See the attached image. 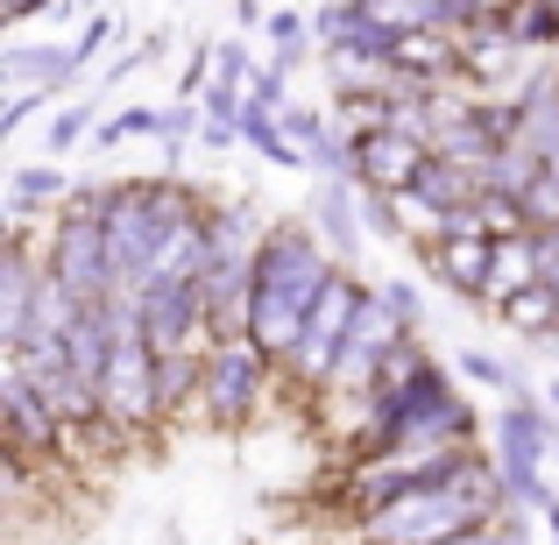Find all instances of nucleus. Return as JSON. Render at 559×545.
<instances>
[{"instance_id": "39448f33", "label": "nucleus", "mask_w": 559, "mask_h": 545, "mask_svg": "<svg viewBox=\"0 0 559 545\" xmlns=\"http://www.w3.org/2000/svg\"><path fill=\"white\" fill-rule=\"evenodd\" d=\"M135 319H142V341H150L156 355L191 347V333L205 327V284H199V276H164V284H142L135 291Z\"/></svg>"}, {"instance_id": "bb28decb", "label": "nucleus", "mask_w": 559, "mask_h": 545, "mask_svg": "<svg viewBox=\"0 0 559 545\" xmlns=\"http://www.w3.org/2000/svg\"><path fill=\"white\" fill-rule=\"evenodd\" d=\"M191 135H199V114H191V99H178V107H164V150L178 156Z\"/></svg>"}, {"instance_id": "b1692460", "label": "nucleus", "mask_w": 559, "mask_h": 545, "mask_svg": "<svg viewBox=\"0 0 559 545\" xmlns=\"http://www.w3.org/2000/svg\"><path fill=\"white\" fill-rule=\"evenodd\" d=\"M524 220H532V234L559 227V170H538V178L524 185Z\"/></svg>"}, {"instance_id": "4be33fe9", "label": "nucleus", "mask_w": 559, "mask_h": 545, "mask_svg": "<svg viewBox=\"0 0 559 545\" xmlns=\"http://www.w3.org/2000/svg\"><path fill=\"white\" fill-rule=\"evenodd\" d=\"M262 36H270V50H276V64H298L305 57V43H312V22H305V14H290V8H276L270 22H262Z\"/></svg>"}, {"instance_id": "c9c22d12", "label": "nucleus", "mask_w": 559, "mask_h": 545, "mask_svg": "<svg viewBox=\"0 0 559 545\" xmlns=\"http://www.w3.org/2000/svg\"><path fill=\"white\" fill-rule=\"evenodd\" d=\"M234 135H241V121H205V128H199V142H205V150H227Z\"/></svg>"}, {"instance_id": "412c9836", "label": "nucleus", "mask_w": 559, "mask_h": 545, "mask_svg": "<svg viewBox=\"0 0 559 545\" xmlns=\"http://www.w3.org/2000/svg\"><path fill=\"white\" fill-rule=\"evenodd\" d=\"M475 220H481V234H496V241H503V234H532V220H524V199H518V191H489V185H481Z\"/></svg>"}, {"instance_id": "e433bc0d", "label": "nucleus", "mask_w": 559, "mask_h": 545, "mask_svg": "<svg viewBox=\"0 0 559 545\" xmlns=\"http://www.w3.org/2000/svg\"><path fill=\"white\" fill-rule=\"evenodd\" d=\"M546 524H552V545H559V503H546Z\"/></svg>"}, {"instance_id": "473e14b6", "label": "nucleus", "mask_w": 559, "mask_h": 545, "mask_svg": "<svg viewBox=\"0 0 559 545\" xmlns=\"http://www.w3.org/2000/svg\"><path fill=\"white\" fill-rule=\"evenodd\" d=\"M284 79H290V71H284V64H270V71H255V79H248V99H262V107H284Z\"/></svg>"}, {"instance_id": "5701e85b", "label": "nucleus", "mask_w": 559, "mask_h": 545, "mask_svg": "<svg viewBox=\"0 0 559 545\" xmlns=\"http://www.w3.org/2000/svg\"><path fill=\"white\" fill-rule=\"evenodd\" d=\"M453 368H461V376H475V382H489V390L524 396V376H518V368H503L496 355H481V347H461V355H453Z\"/></svg>"}, {"instance_id": "4468645a", "label": "nucleus", "mask_w": 559, "mask_h": 545, "mask_svg": "<svg viewBox=\"0 0 559 545\" xmlns=\"http://www.w3.org/2000/svg\"><path fill=\"white\" fill-rule=\"evenodd\" d=\"M347 185H355V178H326V185H319L312 220H319V234L333 241V256L355 262V248H361V220H355V191H347Z\"/></svg>"}, {"instance_id": "0eeeda50", "label": "nucleus", "mask_w": 559, "mask_h": 545, "mask_svg": "<svg viewBox=\"0 0 559 545\" xmlns=\"http://www.w3.org/2000/svg\"><path fill=\"white\" fill-rule=\"evenodd\" d=\"M425 156H432V142L411 135V128H369V135H355V185L411 191L418 170H425Z\"/></svg>"}, {"instance_id": "f704fd0d", "label": "nucleus", "mask_w": 559, "mask_h": 545, "mask_svg": "<svg viewBox=\"0 0 559 545\" xmlns=\"http://www.w3.org/2000/svg\"><path fill=\"white\" fill-rule=\"evenodd\" d=\"M447 545H518V524H510V532H489V524H475V532H461V538H447Z\"/></svg>"}, {"instance_id": "1a4fd4ad", "label": "nucleus", "mask_w": 559, "mask_h": 545, "mask_svg": "<svg viewBox=\"0 0 559 545\" xmlns=\"http://www.w3.org/2000/svg\"><path fill=\"white\" fill-rule=\"evenodd\" d=\"M425 262H432V276H439L447 291H461V298H489L496 234H439V241L425 248Z\"/></svg>"}, {"instance_id": "f8f14e48", "label": "nucleus", "mask_w": 559, "mask_h": 545, "mask_svg": "<svg viewBox=\"0 0 559 545\" xmlns=\"http://www.w3.org/2000/svg\"><path fill=\"white\" fill-rule=\"evenodd\" d=\"M43 276L50 270H36V262L22 256V248H8L0 256V341H22L28 327H36V298H43Z\"/></svg>"}, {"instance_id": "f3484780", "label": "nucleus", "mask_w": 559, "mask_h": 545, "mask_svg": "<svg viewBox=\"0 0 559 545\" xmlns=\"http://www.w3.org/2000/svg\"><path fill=\"white\" fill-rule=\"evenodd\" d=\"M199 382H205V355H191V347L156 355V404H164V411L191 404V396H199Z\"/></svg>"}, {"instance_id": "c85d7f7f", "label": "nucleus", "mask_w": 559, "mask_h": 545, "mask_svg": "<svg viewBox=\"0 0 559 545\" xmlns=\"http://www.w3.org/2000/svg\"><path fill=\"white\" fill-rule=\"evenodd\" d=\"M85 128H93V107H64V114H50V150H71Z\"/></svg>"}, {"instance_id": "a211bd4d", "label": "nucleus", "mask_w": 559, "mask_h": 545, "mask_svg": "<svg viewBox=\"0 0 559 545\" xmlns=\"http://www.w3.org/2000/svg\"><path fill=\"white\" fill-rule=\"evenodd\" d=\"M0 71L22 85H64L79 71V50H0Z\"/></svg>"}, {"instance_id": "6ab92c4d", "label": "nucleus", "mask_w": 559, "mask_h": 545, "mask_svg": "<svg viewBox=\"0 0 559 545\" xmlns=\"http://www.w3.org/2000/svg\"><path fill=\"white\" fill-rule=\"evenodd\" d=\"M538 170H546V156H538L532 142H510V150H496L489 164H481V185H489V191H518V199H524V185H532Z\"/></svg>"}, {"instance_id": "423d86ee", "label": "nucleus", "mask_w": 559, "mask_h": 545, "mask_svg": "<svg viewBox=\"0 0 559 545\" xmlns=\"http://www.w3.org/2000/svg\"><path fill=\"white\" fill-rule=\"evenodd\" d=\"M262 368H270V355H262L255 341H219L213 355H205V382H199L205 411H213L219 425L248 418V404L262 396Z\"/></svg>"}, {"instance_id": "9d476101", "label": "nucleus", "mask_w": 559, "mask_h": 545, "mask_svg": "<svg viewBox=\"0 0 559 545\" xmlns=\"http://www.w3.org/2000/svg\"><path fill=\"white\" fill-rule=\"evenodd\" d=\"M404 319L390 312V298H361V319H355V333H347V355H341V368H333V376H347V382H369L361 376V368H382V355H390L396 341H404Z\"/></svg>"}, {"instance_id": "7ed1b4c3", "label": "nucleus", "mask_w": 559, "mask_h": 545, "mask_svg": "<svg viewBox=\"0 0 559 545\" xmlns=\"http://www.w3.org/2000/svg\"><path fill=\"white\" fill-rule=\"evenodd\" d=\"M361 298H369V291L347 270H333V284L319 291V305H312V327H305L298 355H290V368H298L305 382H333V368L347 355V333H355V319H361Z\"/></svg>"}, {"instance_id": "4c0bfd02", "label": "nucleus", "mask_w": 559, "mask_h": 545, "mask_svg": "<svg viewBox=\"0 0 559 545\" xmlns=\"http://www.w3.org/2000/svg\"><path fill=\"white\" fill-rule=\"evenodd\" d=\"M552 404H559V382H552Z\"/></svg>"}, {"instance_id": "6e6552de", "label": "nucleus", "mask_w": 559, "mask_h": 545, "mask_svg": "<svg viewBox=\"0 0 559 545\" xmlns=\"http://www.w3.org/2000/svg\"><path fill=\"white\" fill-rule=\"evenodd\" d=\"M0 411H8V447H22V453H43V447H57V433H64V418L50 411V396L28 382V368H14L8 362V376H0Z\"/></svg>"}, {"instance_id": "72a5a7b5", "label": "nucleus", "mask_w": 559, "mask_h": 545, "mask_svg": "<svg viewBox=\"0 0 559 545\" xmlns=\"http://www.w3.org/2000/svg\"><path fill=\"white\" fill-rule=\"evenodd\" d=\"M43 8L64 14V0H0V22H28V14H43Z\"/></svg>"}, {"instance_id": "2eb2a0df", "label": "nucleus", "mask_w": 559, "mask_h": 545, "mask_svg": "<svg viewBox=\"0 0 559 545\" xmlns=\"http://www.w3.org/2000/svg\"><path fill=\"white\" fill-rule=\"evenodd\" d=\"M538 284V234H503L496 241V276H489V298L503 305L510 291Z\"/></svg>"}, {"instance_id": "f257e3e1", "label": "nucleus", "mask_w": 559, "mask_h": 545, "mask_svg": "<svg viewBox=\"0 0 559 545\" xmlns=\"http://www.w3.org/2000/svg\"><path fill=\"white\" fill-rule=\"evenodd\" d=\"M333 284V256L312 241V227H270L255 241V276H248V319L241 333L262 347L270 362H290L312 327V305L319 291Z\"/></svg>"}, {"instance_id": "f03ea898", "label": "nucleus", "mask_w": 559, "mask_h": 545, "mask_svg": "<svg viewBox=\"0 0 559 545\" xmlns=\"http://www.w3.org/2000/svg\"><path fill=\"white\" fill-rule=\"evenodd\" d=\"M50 276L71 291V298L99 305L114 298V248H107V205H71L57 220V241H50Z\"/></svg>"}, {"instance_id": "c756f323", "label": "nucleus", "mask_w": 559, "mask_h": 545, "mask_svg": "<svg viewBox=\"0 0 559 545\" xmlns=\"http://www.w3.org/2000/svg\"><path fill=\"white\" fill-rule=\"evenodd\" d=\"M396 191H369V205H361V220H369V227L376 234H390V241H396V234H404V220H396Z\"/></svg>"}, {"instance_id": "dca6fc26", "label": "nucleus", "mask_w": 559, "mask_h": 545, "mask_svg": "<svg viewBox=\"0 0 559 545\" xmlns=\"http://www.w3.org/2000/svg\"><path fill=\"white\" fill-rule=\"evenodd\" d=\"M552 319H559V291L546 284V276H538V284H524V291H510V298H503V327L532 333V341H546V333H559Z\"/></svg>"}, {"instance_id": "9b49d317", "label": "nucleus", "mask_w": 559, "mask_h": 545, "mask_svg": "<svg viewBox=\"0 0 559 545\" xmlns=\"http://www.w3.org/2000/svg\"><path fill=\"white\" fill-rule=\"evenodd\" d=\"M390 71L396 79H418V85L453 79V71H461V36H453V28H432V22H411L404 43H396V57H390Z\"/></svg>"}, {"instance_id": "7c9ffc66", "label": "nucleus", "mask_w": 559, "mask_h": 545, "mask_svg": "<svg viewBox=\"0 0 559 545\" xmlns=\"http://www.w3.org/2000/svg\"><path fill=\"white\" fill-rule=\"evenodd\" d=\"M114 36H121V28H114V22H107V14H93V22H85V28H79V43H71V50H79V64H85V57H99V50H107V43H114Z\"/></svg>"}, {"instance_id": "aec40b11", "label": "nucleus", "mask_w": 559, "mask_h": 545, "mask_svg": "<svg viewBox=\"0 0 559 545\" xmlns=\"http://www.w3.org/2000/svg\"><path fill=\"white\" fill-rule=\"evenodd\" d=\"M50 199H71V185H64V170H57V164L14 170V185H8V205H14V213H36V205H50Z\"/></svg>"}, {"instance_id": "ddd939ff", "label": "nucleus", "mask_w": 559, "mask_h": 545, "mask_svg": "<svg viewBox=\"0 0 559 545\" xmlns=\"http://www.w3.org/2000/svg\"><path fill=\"white\" fill-rule=\"evenodd\" d=\"M411 205H425V213H461V205H475L481 199V170H467V164H453V156H425V170H418V185L404 191Z\"/></svg>"}, {"instance_id": "cd10ccee", "label": "nucleus", "mask_w": 559, "mask_h": 545, "mask_svg": "<svg viewBox=\"0 0 559 545\" xmlns=\"http://www.w3.org/2000/svg\"><path fill=\"white\" fill-rule=\"evenodd\" d=\"M50 93H57V85H28V93H14L8 107H0V135H14V128H22V121H28V114H36Z\"/></svg>"}, {"instance_id": "393cba45", "label": "nucleus", "mask_w": 559, "mask_h": 545, "mask_svg": "<svg viewBox=\"0 0 559 545\" xmlns=\"http://www.w3.org/2000/svg\"><path fill=\"white\" fill-rule=\"evenodd\" d=\"M518 43H532V50L559 43V0H524L518 8Z\"/></svg>"}, {"instance_id": "2f4dec72", "label": "nucleus", "mask_w": 559, "mask_h": 545, "mask_svg": "<svg viewBox=\"0 0 559 545\" xmlns=\"http://www.w3.org/2000/svg\"><path fill=\"white\" fill-rule=\"evenodd\" d=\"M382 298H390V312L404 319V327H418V319H425V298H418V284H382Z\"/></svg>"}, {"instance_id": "20e7f679", "label": "nucleus", "mask_w": 559, "mask_h": 545, "mask_svg": "<svg viewBox=\"0 0 559 545\" xmlns=\"http://www.w3.org/2000/svg\"><path fill=\"white\" fill-rule=\"evenodd\" d=\"M546 453H559L552 418L532 404V396H510V411H503V482H510V496H518V503H532V510L552 503L546 475H538V461H546Z\"/></svg>"}, {"instance_id": "58836bf2", "label": "nucleus", "mask_w": 559, "mask_h": 545, "mask_svg": "<svg viewBox=\"0 0 559 545\" xmlns=\"http://www.w3.org/2000/svg\"><path fill=\"white\" fill-rule=\"evenodd\" d=\"M319 545H326V538H319Z\"/></svg>"}, {"instance_id": "a878e982", "label": "nucleus", "mask_w": 559, "mask_h": 545, "mask_svg": "<svg viewBox=\"0 0 559 545\" xmlns=\"http://www.w3.org/2000/svg\"><path fill=\"white\" fill-rule=\"evenodd\" d=\"M128 135H164V114L135 107V114H121V121H107L99 128V150H114V142H128Z\"/></svg>"}]
</instances>
